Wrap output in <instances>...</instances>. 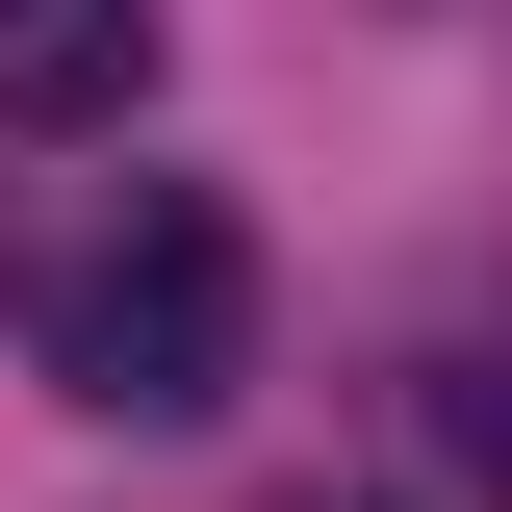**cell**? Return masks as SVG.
<instances>
[{"label": "cell", "instance_id": "6da1fadb", "mask_svg": "<svg viewBox=\"0 0 512 512\" xmlns=\"http://www.w3.org/2000/svg\"><path fill=\"white\" fill-rule=\"evenodd\" d=\"M26 359H52V410H103V436H205L256 384V231L205 180H128L103 231L26 282Z\"/></svg>", "mask_w": 512, "mask_h": 512}, {"label": "cell", "instance_id": "3957f363", "mask_svg": "<svg viewBox=\"0 0 512 512\" xmlns=\"http://www.w3.org/2000/svg\"><path fill=\"white\" fill-rule=\"evenodd\" d=\"M282 512H384V487H282Z\"/></svg>", "mask_w": 512, "mask_h": 512}, {"label": "cell", "instance_id": "7a4b0ae2", "mask_svg": "<svg viewBox=\"0 0 512 512\" xmlns=\"http://www.w3.org/2000/svg\"><path fill=\"white\" fill-rule=\"evenodd\" d=\"M154 103V0H0V128H128Z\"/></svg>", "mask_w": 512, "mask_h": 512}]
</instances>
